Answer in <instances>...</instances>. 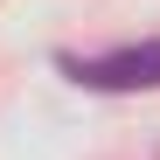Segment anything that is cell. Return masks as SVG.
<instances>
[{"instance_id":"cell-1","label":"cell","mask_w":160,"mask_h":160,"mask_svg":"<svg viewBox=\"0 0 160 160\" xmlns=\"http://www.w3.org/2000/svg\"><path fill=\"white\" fill-rule=\"evenodd\" d=\"M84 91H160V42H125L104 56H63Z\"/></svg>"}]
</instances>
